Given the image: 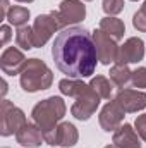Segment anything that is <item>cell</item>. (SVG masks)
Here are the masks:
<instances>
[{"mask_svg": "<svg viewBox=\"0 0 146 148\" xmlns=\"http://www.w3.org/2000/svg\"><path fill=\"white\" fill-rule=\"evenodd\" d=\"M16 43L23 50H31L35 48V35H33V26H23L17 28L16 33Z\"/></svg>", "mask_w": 146, "mask_h": 148, "instance_id": "19", "label": "cell"}, {"mask_svg": "<svg viewBox=\"0 0 146 148\" xmlns=\"http://www.w3.org/2000/svg\"><path fill=\"white\" fill-rule=\"evenodd\" d=\"M84 2H91V0H84Z\"/></svg>", "mask_w": 146, "mask_h": 148, "instance_id": "32", "label": "cell"}, {"mask_svg": "<svg viewBox=\"0 0 146 148\" xmlns=\"http://www.w3.org/2000/svg\"><path fill=\"white\" fill-rule=\"evenodd\" d=\"M113 145L119 148H141L139 134L136 133V129H132L131 124H122L113 133Z\"/></svg>", "mask_w": 146, "mask_h": 148, "instance_id": "15", "label": "cell"}, {"mask_svg": "<svg viewBox=\"0 0 146 148\" xmlns=\"http://www.w3.org/2000/svg\"><path fill=\"white\" fill-rule=\"evenodd\" d=\"M93 40H95V47H96V53H98V60L103 66H110L112 62H117V55H119V45L112 36L107 33H103L100 28L93 31Z\"/></svg>", "mask_w": 146, "mask_h": 148, "instance_id": "7", "label": "cell"}, {"mask_svg": "<svg viewBox=\"0 0 146 148\" xmlns=\"http://www.w3.org/2000/svg\"><path fill=\"white\" fill-rule=\"evenodd\" d=\"M105 148H119L117 145H108V147H105Z\"/></svg>", "mask_w": 146, "mask_h": 148, "instance_id": "29", "label": "cell"}, {"mask_svg": "<svg viewBox=\"0 0 146 148\" xmlns=\"http://www.w3.org/2000/svg\"><path fill=\"white\" fill-rule=\"evenodd\" d=\"M143 7H145V9H146V0H145V3H143Z\"/></svg>", "mask_w": 146, "mask_h": 148, "instance_id": "30", "label": "cell"}, {"mask_svg": "<svg viewBox=\"0 0 146 148\" xmlns=\"http://www.w3.org/2000/svg\"><path fill=\"white\" fill-rule=\"evenodd\" d=\"M2 12H0V21L2 19H7V14H9V10H10V5H9V0H2Z\"/></svg>", "mask_w": 146, "mask_h": 148, "instance_id": "26", "label": "cell"}, {"mask_svg": "<svg viewBox=\"0 0 146 148\" xmlns=\"http://www.w3.org/2000/svg\"><path fill=\"white\" fill-rule=\"evenodd\" d=\"M100 29L103 33H107L108 36H112L115 41H120L126 33V24H124V21H120L115 16H107L100 21Z\"/></svg>", "mask_w": 146, "mask_h": 148, "instance_id": "16", "label": "cell"}, {"mask_svg": "<svg viewBox=\"0 0 146 148\" xmlns=\"http://www.w3.org/2000/svg\"><path fill=\"white\" fill-rule=\"evenodd\" d=\"M28 19H29V9L21 7V5L10 7V10H9V14H7V21H9L12 26H17V28L26 26Z\"/></svg>", "mask_w": 146, "mask_h": 148, "instance_id": "20", "label": "cell"}, {"mask_svg": "<svg viewBox=\"0 0 146 148\" xmlns=\"http://www.w3.org/2000/svg\"><path fill=\"white\" fill-rule=\"evenodd\" d=\"M52 57L57 69L71 79L89 77L96 69V47L93 33L83 26L62 29L52 45Z\"/></svg>", "mask_w": 146, "mask_h": 148, "instance_id": "1", "label": "cell"}, {"mask_svg": "<svg viewBox=\"0 0 146 148\" xmlns=\"http://www.w3.org/2000/svg\"><path fill=\"white\" fill-rule=\"evenodd\" d=\"M16 2H23V3H31L33 0H16Z\"/></svg>", "mask_w": 146, "mask_h": 148, "instance_id": "28", "label": "cell"}, {"mask_svg": "<svg viewBox=\"0 0 146 148\" xmlns=\"http://www.w3.org/2000/svg\"><path fill=\"white\" fill-rule=\"evenodd\" d=\"M65 110H67L65 102L60 97H48V98L38 102L36 105L33 107L31 117H33L35 124L41 129L45 143L53 136L59 122L65 115Z\"/></svg>", "mask_w": 146, "mask_h": 148, "instance_id": "3", "label": "cell"}, {"mask_svg": "<svg viewBox=\"0 0 146 148\" xmlns=\"http://www.w3.org/2000/svg\"><path fill=\"white\" fill-rule=\"evenodd\" d=\"M124 117H126L124 109H122V107L119 105V102L113 98V100H110L108 103L100 110L98 121H100V126H102L103 131H107V133H110V131L115 133V131L122 126Z\"/></svg>", "mask_w": 146, "mask_h": 148, "instance_id": "8", "label": "cell"}, {"mask_svg": "<svg viewBox=\"0 0 146 148\" xmlns=\"http://www.w3.org/2000/svg\"><path fill=\"white\" fill-rule=\"evenodd\" d=\"M115 100L119 102V105L124 109L126 114H136L146 107V93L138 90H129V88L119 90Z\"/></svg>", "mask_w": 146, "mask_h": 148, "instance_id": "11", "label": "cell"}, {"mask_svg": "<svg viewBox=\"0 0 146 148\" xmlns=\"http://www.w3.org/2000/svg\"><path fill=\"white\" fill-rule=\"evenodd\" d=\"M62 23L59 17L57 10H52L50 14H40L35 23H33V35H35V47L41 48L50 38L53 36V33H57L59 29H62Z\"/></svg>", "mask_w": 146, "mask_h": 148, "instance_id": "6", "label": "cell"}, {"mask_svg": "<svg viewBox=\"0 0 146 148\" xmlns=\"http://www.w3.org/2000/svg\"><path fill=\"white\" fill-rule=\"evenodd\" d=\"M131 84L134 88H146V67H138L136 71H132Z\"/></svg>", "mask_w": 146, "mask_h": 148, "instance_id": "22", "label": "cell"}, {"mask_svg": "<svg viewBox=\"0 0 146 148\" xmlns=\"http://www.w3.org/2000/svg\"><path fill=\"white\" fill-rule=\"evenodd\" d=\"M145 57V41L138 36L127 38L124 45L119 47V55L115 64H138Z\"/></svg>", "mask_w": 146, "mask_h": 148, "instance_id": "9", "label": "cell"}, {"mask_svg": "<svg viewBox=\"0 0 146 148\" xmlns=\"http://www.w3.org/2000/svg\"><path fill=\"white\" fill-rule=\"evenodd\" d=\"M21 88L28 93H36L48 90L53 83V73L52 69L40 59H28L23 73L19 74Z\"/></svg>", "mask_w": 146, "mask_h": 148, "instance_id": "4", "label": "cell"}, {"mask_svg": "<svg viewBox=\"0 0 146 148\" xmlns=\"http://www.w3.org/2000/svg\"><path fill=\"white\" fill-rule=\"evenodd\" d=\"M57 12H59L60 23L65 29L67 26L77 24L86 17V5L81 0H62Z\"/></svg>", "mask_w": 146, "mask_h": 148, "instance_id": "10", "label": "cell"}, {"mask_svg": "<svg viewBox=\"0 0 146 148\" xmlns=\"http://www.w3.org/2000/svg\"><path fill=\"white\" fill-rule=\"evenodd\" d=\"M110 81L117 86V88H120V90H124L129 83H131V76H132V71L126 66V64H115L112 69H110Z\"/></svg>", "mask_w": 146, "mask_h": 148, "instance_id": "17", "label": "cell"}, {"mask_svg": "<svg viewBox=\"0 0 146 148\" xmlns=\"http://www.w3.org/2000/svg\"><path fill=\"white\" fill-rule=\"evenodd\" d=\"M113 83L110 81L108 77H105V76H95V77H91V81H89V86L98 93V97L102 98V100H110V97H112V91H113V86H112Z\"/></svg>", "mask_w": 146, "mask_h": 148, "instance_id": "18", "label": "cell"}, {"mask_svg": "<svg viewBox=\"0 0 146 148\" xmlns=\"http://www.w3.org/2000/svg\"><path fill=\"white\" fill-rule=\"evenodd\" d=\"M134 127H136V133L139 134V138L143 141H146V114H141V115L136 117Z\"/></svg>", "mask_w": 146, "mask_h": 148, "instance_id": "24", "label": "cell"}, {"mask_svg": "<svg viewBox=\"0 0 146 148\" xmlns=\"http://www.w3.org/2000/svg\"><path fill=\"white\" fill-rule=\"evenodd\" d=\"M10 38H12V31H10V26L3 24V26L0 28V45H2V47H3V45H7Z\"/></svg>", "mask_w": 146, "mask_h": 148, "instance_id": "25", "label": "cell"}, {"mask_svg": "<svg viewBox=\"0 0 146 148\" xmlns=\"http://www.w3.org/2000/svg\"><path fill=\"white\" fill-rule=\"evenodd\" d=\"M59 90L65 97H72L74 103L71 107V114L77 121H88L100 105V97L98 93L81 79H60L59 81Z\"/></svg>", "mask_w": 146, "mask_h": 148, "instance_id": "2", "label": "cell"}, {"mask_svg": "<svg viewBox=\"0 0 146 148\" xmlns=\"http://www.w3.org/2000/svg\"><path fill=\"white\" fill-rule=\"evenodd\" d=\"M132 26H134L138 31L146 33V9L145 7H141V9L132 16Z\"/></svg>", "mask_w": 146, "mask_h": 148, "instance_id": "23", "label": "cell"}, {"mask_svg": "<svg viewBox=\"0 0 146 148\" xmlns=\"http://www.w3.org/2000/svg\"><path fill=\"white\" fill-rule=\"evenodd\" d=\"M26 124H28V119L24 112L19 107H16L12 102L3 98L0 105V134L3 138L17 134V131L24 127Z\"/></svg>", "mask_w": 146, "mask_h": 148, "instance_id": "5", "label": "cell"}, {"mask_svg": "<svg viewBox=\"0 0 146 148\" xmlns=\"http://www.w3.org/2000/svg\"><path fill=\"white\" fill-rule=\"evenodd\" d=\"M79 140V133L76 129V126L71 122H60L53 133V136L46 141V145L50 147H64V148H71L77 143Z\"/></svg>", "mask_w": 146, "mask_h": 148, "instance_id": "13", "label": "cell"}, {"mask_svg": "<svg viewBox=\"0 0 146 148\" xmlns=\"http://www.w3.org/2000/svg\"><path fill=\"white\" fill-rule=\"evenodd\" d=\"M16 140H17L19 145H23L26 148H38V147H41V143L45 141L41 129L38 127L36 124H29V122L17 131Z\"/></svg>", "mask_w": 146, "mask_h": 148, "instance_id": "14", "label": "cell"}, {"mask_svg": "<svg viewBox=\"0 0 146 148\" xmlns=\"http://www.w3.org/2000/svg\"><path fill=\"white\" fill-rule=\"evenodd\" d=\"M131 2H138V0H131Z\"/></svg>", "mask_w": 146, "mask_h": 148, "instance_id": "31", "label": "cell"}, {"mask_svg": "<svg viewBox=\"0 0 146 148\" xmlns=\"http://www.w3.org/2000/svg\"><path fill=\"white\" fill-rule=\"evenodd\" d=\"M5 93H7V81L2 79V97H5Z\"/></svg>", "mask_w": 146, "mask_h": 148, "instance_id": "27", "label": "cell"}, {"mask_svg": "<svg viewBox=\"0 0 146 148\" xmlns=\"http://www.w3.org/2000/svg\"><path fill=\"white\" fill-rule=\"evenodd\" d=\"M102 9L107 16H117L124 10V0H103Z\"/></svg>", "mask_w": 146, "mask_h": 148, "instance_id": "21", "label": "cell"}, {"mask_svg": "<svg viewBox=\"0 0 146 148\" xmlns=\"http://www.w3.org/2000/svg\"><path fill=\"white\" fill-rule=\"evenodd\" d=\"M24 66H26V57L17 47H9L3 50V53L0 57V67H2L3 74H7V76L21 74Z\"/></svg>", "mask_w": 146, "mask_h": 148, "instance_id": "12", "label": "cell"}]
</instances>
